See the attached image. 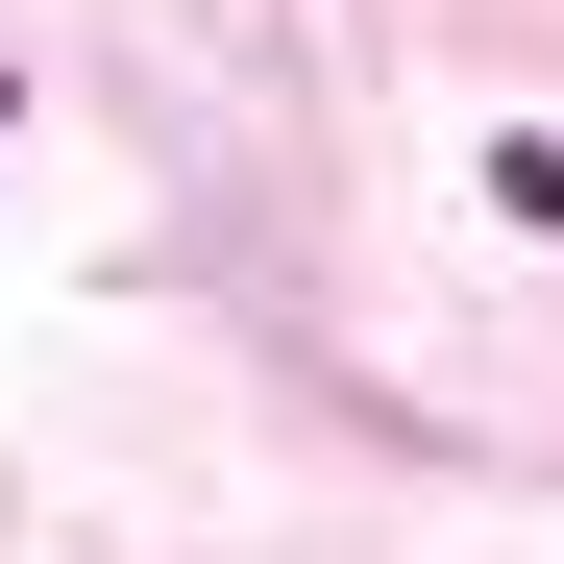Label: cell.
I'll return each mask as SVG.
<instances>
[]
</instances>
